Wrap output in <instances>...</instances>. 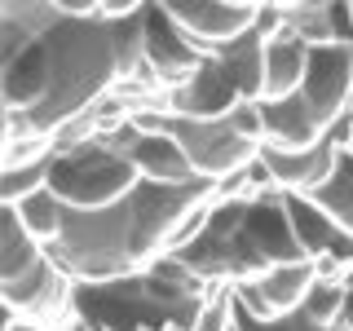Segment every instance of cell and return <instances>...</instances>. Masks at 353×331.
Here are the masks:
<instances>
[{
	"label": "cell",
	"mask_w": 353,
	"mask_h": 331,
	"mask_svg": "<svg viewBox=\"0 0 353 331\" xmlns=\"http://www.w3.org/2000/svg\"><path fill=\"white\" fill-rule=\"evenodd\" d=\"M208 287H234L270 274L274 265L309 261L296 243L283 190L256 199H221L208 217V230L176 257Z\"/></svg>",
	"instance_id": "obj_1"
},
{
	"label": "cell",
	"mask_w": 353,
	"mask_h": 331,
	"mask_svg": "<svg viewBox=\"0 0 353 331\" xmlns=\"http://www.w3.org/2000/svg\"><path fill=\"white\" fill-rule=\"evenodd\" d=\"M49 49V93L31 110V124L40 132H58L75 115L93 110L102 97L119 88V62L110 27L102 18H62L49 36H40Z\"/></svg>",
	"instance_id": "obj_2"
},
{
	"label": "cell",
	"mask_w": 353,
	"mask_h": 331,
	"mask_svg": "<svg viewBox=\"0 0 353 331\" xmlns=\"http://www.w3.org/2000/svg\"><path fill=\"white\" fill-rule=\"evenodd\" d=\"M128 199L106 212H66L62 239L49 248V257L71 274L75 287H102L128 279V274H141L137 257H132Z\"/></svg>",
	"instance_id": "obj_3"
},
{
	"label": "cell",
	"mask_w": 353,
	"mask_h": 331,
	"mask_svg": "<svg viewBox=\"0 0 353 331\" xmlns=\"http://www.w3.org/2000/svg\"><path fill=\"white\" fill-rule=\"evenodd\" d=\"M137 185H141V172L132 168V159L115 154L106 141L58 150L49 159V190L71 212H106V208L124 203Z\"/></svg>",
	"instance_id": "obj_4"
},
{
	"label": "cell",
	"mask_w": 353,
	"mask_h": 331,
	"mask_svg": "<svg viewBox=\"0 0 353 331\" xmlns=\"http://www.w3.org/2000/svg\"><path fill=\"white\" fill-rule=\"evenodd\" d=\"M137 128L146 132H168L176 146L185 150V159L194 163V172L203 181H230V177L248 172L261 159V141L243 137L230 119H181V115H154V110H137Z\"/></svg>",
	"instance_id": "obj_5"
},
{
	"label": "cell",
	"mask_w": 353,
	"mask_h": 331,
	"mask_svg": "<svg viewBox=\"0 0 353 331\" xmlns=\"http://www.w3.org/2000/svg\"><path fill=\"white\" fill-rule=\"evenodd\" d=\"M75 292H80L75 279L49 257V252H44L31 270L14 274V279H0L5 314L27 318V323H36L44 331H66L75 323Z\"/></svg>",
	"instance_id": "obj_6"
},
{
	"label": "cell",
	"mask_w": 353,
	"mask_h": 331,
	"mask_svg": "<svg viewBox=\"0 0 353 331\" xmlns=\"http://www.w3.org/2000/svg\"><path fill=\"white\" fill-rule=\"evenodd\" d=\"M301 97H305V106L314 110V119L323 128H336L340 119H349V106H353V44L309 49Z\"/></svg>",
	"instance_id": "obj_7"
},
{
	"label": "cell",
	"mask_w": 353,
	"mask_h": 331,
	"mask_svg": "<svg viewBox=\"0 0 353 331\" xmlns=\"http://www.w3.org/2000/svg\"><path fill=\"white\" fill-rule=\"evenodd\" d=\"M163 9L203 53L243 40L256 22V0H163Z\"/></svg>",
	"instance_id": "obj_8"
},
{
	"label": "cell",
	"mask_w": 353,
	"mask_h": 331,
	"mask_svg": "<svg viewBox=\"0 0 353 331\" xmlns=\"http://www.w3.org/2000/svg\"><path fill=\"white\" fill-rule=\"evenodd\" d=\"M141 31H146V62H150V71H154V80H159L163 93L181 88L199 66L212 58V53H203L168 18V9H163V5H146V9H141Z\"/></svg>",
	"instance_id": "obj_9"
},
{
	"label": "cell",
	"mask_w": 353,
	"mask_h": 331,
	"mask_svg": "<svg viewBox=\"0 0 353 331\" xmlns=\"http://www.w3.org/2000/svg\"><path fill=\"white\" fill-rule=\"evenodd\" d=\"M239 102L243 97H239L234 80L225 75V66H221L216 58H208L181 88L168 93V115H181V119H230Z\"/></svg>",
	"instance_id": "obj_10"
},
{
	"label": "cell",
	"mask_w": 353,
	"mask_h": 331,
	"mask_svg": "<svg viewBox=\"0 0 353 331\" xmlns=\"http://www.w3.org/2000/svg\"><path fill=\"white\" fill-rule=\"evenodd\" d=\"M261 124H265V141H261V146L283 150V154L314 150L318 141L331 132V128H323V124L314 119V110L305 106L301 93L274 97V102H261Z\"/></svg>",
	"instance_id": "obj_11"
},
{
	"label": "cell",
	"mask_w": 353,
	"mask_h": 331,
	"mask_svg": "<svg viewBox=\"0 0 353 331\" xmlns=\"http://www.w3.org/2000/svg\"><path fill=\"white\" fill-rule=\"evenodd\" d=\"M49 49H44V40L27 44V49L18 53L14 62L0 66V102L5 110H22V115H31L44 93H49Z\"/></svg>",
	"instance_id": "obj_12"
},
{
	"label": "cell",
	"mask_w": 353,
	"mask_h": 331,
	"mask_svg": "<svg viewBox=\"0 0 353 331\" xmlns=\"http://www.w3.org/2000/svg\"><path fill=\"white\" fill-rule=\"evenodd\" d=\"M132 168L141 172V181H159V185H190V181H203V177L194 172V163L185 159V150L176 146L168 132H146L141 128V137L132 141L128 150Z\"/></svg>",
	"instance_id": "obj_13"
},
{
	"label": "cell",
	"mask_w": 353,
	"mask_h": 331,
	"mask_svg": "<svg viewBox=\"0 0 353 331\" xmlns=\"http://www.w3.org/2000/svg\"><path fill=\"white\" fill-rule=\"evenodd\" d=\"M305 62H309V49L292 36V31H283V36H274L265 44V102L301 93Z\"/></svg>",
	"instance_id": "obj_14"
},
{
	"label": "cell",
	"mask_w": 353,
	"mask_h": 331,
	"mask_svg": "<svg viewBox=\"0 0 353 331\" xmlns=\"http://www.w3.org/2000/svg\"><path fill=\"white\" fill-rule=\"evenodd\" d=\"M212 58L225 66V75L234 80L243 102H265V40L261 36H252V31H248L243 40L216 49Z\"/></svg>",
	"instance_id": "obj_15"
},
{
	"label": "cell",
	"mask_w": 353,
	"mask_h": 331,
	"mask_svg": "<svg viewBox=\"0 0 353 331\" xmlns=\"http://www.w3.org/2000/svg\"><path fill=\"white\" fill-rule=\"evenodd\" d=\"M318 261H292V265H274L270 274H261L256 287H261V296L274 305V314H296L305 301H309V292H314V283H318Z\"/></svg>",
	"instance_id": "obj_16"
},
{
	"label": "cell",
	"mask_w": 353,
	"mask_h": 331,
	"mask_svg": "<svg viewBox=\"0 0 353 331\" xmlns=\"http://www.w3.org/2000/svg\"><path fill=\"white\" fill-rule=\"evenodd\" d=\"M14 212H18V221H22V230H27V234L36 239L40 248H53V243L62 239V225H66V212H71V208H66L53 190H40V194L22 199Z\"/></svg>",
	"instance_id": "obj_17"
},
{
	"label": "cell",
	"mask_w": 353,
	"mask_h": 331,
	"mask_svg": "<svg viewBox=\"0 0 353 331\" xmlns=\"http://www.w3.org/2000/svg\"><path fill=\"white\" fill-rule=\"evenodd\" d=\"M287 31H292L305 49L336 44V9L318 5V0H292V5H287Z\"/></svg>",
	"instance_id": "obj_18"
},
{
	"label": "cell",
	"mask_w": 353,
	"mask_h": 331,
	"mask_svg": "<svg viewBox=\"0 0 353 331\" xmlns=\"http://www.w3.org/2000/svg\"><path fill=\"white\" fill-rule=\"evenodd\" d=\"M323 212L336 221V230L340 234H349L353 239V150H345L340 154V168H336V177L323 185V190H314L309 194Z\"/></svg>",
	"instance_id": "obj_19"
},
{
	"label": "cell",
	"mask_w": 353,
	"mask_h": 331,
	"mask_svg": "<svg viewBox=\"0 0 353 331\" xmlns=\"http://www.w3.org/2000/svg\"><path fill=\"white\" fill-rule=\"evenodd\" d=\"M345 301H349V279H327V274H318L314 292H309V301L301 309L318 327H336L340 314H345Z\"/></svg>",
	"instance_id": "obj_20"
},
{
	"label": "cell",
	"mask_w": 353,
	"mask_h": 331,
	"mask_svg": "<svg viewBox=\"0 0 353 331\" xmlns=\"http://www.w3.org/2000/svg\"><path fill=\"white\" fill-rule=\"evenodd\" d=\"M49 190V159L27 168H0V208H18L22 199Z\"/></svg>",
	"instance_id": "obj_21"
},
{
	"label": "cell",
	"mask_w": 353,
	"mask_h": 331,
	"mask_svg": "<svg viewBox=\"0 0 353 331\" xmlns=\"http://www.w3.org/2000/svg\"><path fill=\"white\" fill-rule=\"evenodd\" d=\"M239 331H331V327H318L305 309H296V314H283V318H274V323H252V318H239Z\"/></svg>",
	"instance_id": "obj_22"
},
{
	"label": "cell",
	"mask_w": 353,
	"mask_h": 331,
	"mask_svg": "<svg viewBox=\"0 0 353 331\" xmlns=\"http://www.w3.org/2000/svg\"><path fill=\"white\" fill-rule=\"evenodd\" d=\"M0 331H44V327L27 323V318H14V314H5V327H0Z\"/></svg>",
	"instance_id": "obj_23"
},
{
	"label": "cell",
	"mask_w": 353,
	"mask_h": 331,
	"mask_svg": "<svg viewBox=\"0 0 353 331\" xmlns=\"http://www.w3.org/2000/svg\"><path fill=\"white\" fill-rule=\"evenodd\" d=\"M349 119H353V106H349Z\"/></svg>",
	"instance_id": "obj_24"
}]
</instances>
